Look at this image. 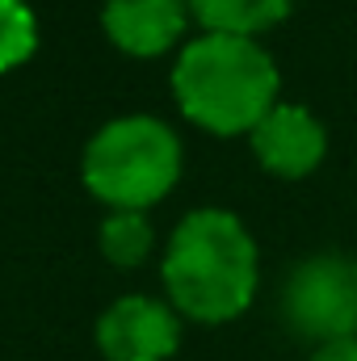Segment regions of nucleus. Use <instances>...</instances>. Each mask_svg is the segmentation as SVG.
Segmentation results:
<instances>
[{
  "label": "nucleus",
  "instance_id": "obj_1",
  "mask_svg": "<svg viewBox=\"0 0 357 361\" xmlns=\"http://www.w3.org/2000/svg\"><path fill=\"white\" fill-rule=\"evenodd\" d=\"M160 273L181 315L227 324L257 298V244L231 210H189L169 240Z\"/></svg>",
  "mask_w": 357,
  "mask_h": 361
},
{
  "label": "nucleus",
  "instance_id": "obj_2",
  "mask_svg": "<svg viewBox=\"0 0 357 361\" xmlns=\"http://www.w3.org/2000/svg\"><path fill=\"white\" fill-rule=\"evenodd\" d=\"M277 63L257 38L244 34H202L177 55L173 97L181 114L214 135L257 130L277 105Z\"/></svg>",
  "mask_w": 357,
  "mask_h": 361
},
{
  "label": "nucleus",
  "instance_id": "obj_3",
  "mask_svg": "<svg viewBox=\"0 0 357 361\" xmlns=\"http://www.w3.org/2000/svg\"><path fill=\"white\" fill-rule=\"evenodd\" d=\"M181 177V139L147 114L105 122L85 147V185L118 210L160 202Z\"/></svg>",
  "mask_w": 357,
  "mask_h": 361
},
{
  "label": "nucleus",
  "instance_id": "obj_4",
  "mask_svg": "<svg viewBox=\"0 0 357 361\" xmlns=\"http://www.w3.org/2000/svg\"><path fill=\"white\" fill-rule=\"evenodd\" d=\"M282 315L303 341H357V261L341 252L298 261L282 290Z\"/></svg>",
  "mask_w": 357,
  "mask_h": 361
},
{
  "label": "nucleus",
  "instance_id": "obj_5",
  "mask_svg": "<svg viewBox=\"0 0 357 361\" xmlns=\"http://www.w3.org/2000/svg\"><path fill=\"white\" fill-rule=\"evenodd\" d=\"M177 315L147 294H126L97 319V345L109 361H164L177 353Z\"/></svg>",
  "mask_w": 357,
  "mask_h": 361
},
{
  "label": "nucleus",
  "instance_id": "obj_6",
  "mask_svg": "<svg viewBox=\"0 0 357 361\" xmlns=\"http://www.w3.org/2000/svg\"><path fill=\"white\" fill-rule=\"evenodd\" d=\"M248 139H253V152H257L261 169H269L273 177H286V180L315 173L324 152H328L324 122L307 105H290V101H277L257 122V130Z\"/></svg>",
  "mask_w": 357,
  "mask_h": 361
},
{
  "label": "nucleus",
  "instance_id": "obj_7",
  "mask_svg": "<svg viewBox=\"0 0 357 361\" xmlns=\"http://www.w3.org/2000/svg\"><path fill=\"white\" fill-rule=\"evenodd\" d=\"M189 21L185 0H105L101 25L131 55H164Z\"/></svg>",
  "mask_w": 357,
  "mask_h": 361
},
{
  "label": "nucleus",
  "instance_id": "obj_8",
  "mask_svg": "<svg viewBox=\"0 0 357 361\" xmlns=\"http://www.w3.org/2000/svg\"><path fill=\"white\" fill-rule=\"evenodd\" d=\"M189 13L206 25V34H261L269 25L286 21L294 0H185Z\"/></svg>",
  "mask_w": 357,
  "mask_h": 361
},
{
  "label": "nucleus",
  "instance_id": "obj_9",
  "mask_svg": "<svg viewBox=\"0 0 357 361\" xmlns=\"http://www.w3.org/2000/svg\"><path fill=\"white\" fill-rule=\"evenodd\" d=\"M152 248V223L143 210H118L101 223V252L114 265H139Z\"/></svg>",
  "mask_w": 357,
  "mask_h": 361
},
{
  "label": "nucleus",
  "instance_id": "obj_10",
  "mask_svg": "<svg viewBox=\"0 0 357 361\" xmlns=\"http://www.w3.org/2000/svg\"><path fill=\"white\" fill-rule=\"evenodd\" d=\"M34 47H38V30L25 0H0V72L25 63Z\"/></svg>",
  "mask_w": 357,
  "mask_h": 361
},
{
  "label": "nucleus",
  "instance_id": "obj_11",
  "mask_svg": "<svg viewBox=\"0 0 357 361\" xmlns=\"http://www.w3.org/2000/svg\"><path fill=\"white\" fill-rule=\"evenodd\" d=\"M307 361H357V341H332V345H320Z\"/></svg>",
  "mask_w": 357,
  "mask_h": 361
}]
</instances>
